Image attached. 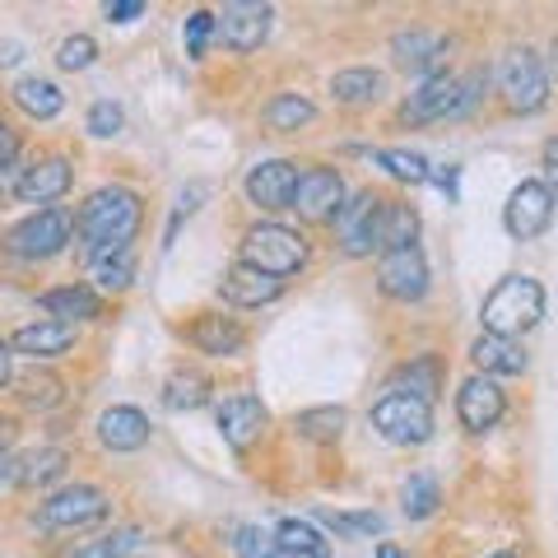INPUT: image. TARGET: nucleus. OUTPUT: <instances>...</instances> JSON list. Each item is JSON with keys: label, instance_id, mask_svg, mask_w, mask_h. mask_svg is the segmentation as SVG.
<instances>
[{"label": "nucleus", "instance_id": "obj_35", "mask_svg": "<svg viewBox=\"0 0 558 558\" xmlns=\"http://www.w3.org/2000/svg\"><path fill=\"white\" fill-rule=\"evenodd\" d=\"M414 233H418V215L410 205L387 201V223H381V252L391 247H414Z\"/></svg>", "mask_w": 558, "mask_h": 558}, {"label": "nucleus", "instance_id": "obj_27", "mask_svg": "<svg viewBox=\"0 0 558 558\" xmlns=\"http://www.w3.org/2000/svg\"><path fill=\"white\" fill-rule=\"evenodd\" d=\"M275 545L284 549V554H293V558H330V539L312 526V521H299V517H284L275 526Z\"/></svg>", "mask_w": 558, "mask_h": 558}, {"label": "nucleus", "instance_id": "obj_10", "mask_svg": "<svg viewBox=\"0 0 558 558\" xmlns=\"http://www.w3.org/2000/svg\"><path fill=\"white\" fill-rule=\"evenodd\" d=\"M377 289L396 303H418L428 293V260L418 247H391L377 260Z\"/></svg>", "mask_w": 558, "mask_h": 558}, {"label": "nucleus", "instance_id": "obj_3", "mask_svg": "<svg viewBox=\"0 0 558 558\" xmlns=\"http://www.w3.org/2000/svg\"><path fill=\"white\" fill-rule=\"evenodd\" d=\"M480 94H484V75H480V70H470V75L438 70V75H428L405 98L400 121H405V126H424V121H457V117H465L470 108H475Z\"/></svg>", "mask_w": 558, "mask_h": 558}, {"label": "nucleus", "instance_id": "obj_11", "mask_svg": "<svg viewBox=\"0 0 558 558\" xmlns=\"http://www.w3.org/2000/svg\"><path fill=\"white\" fill-rule=\"evenodd\" d=\"M502 223H508L517 242L539 238L554 223V191L545 182H521L508 196V205H502Z\"/></svg>", "mask_w": 558, "mask_h": 558}, {"label": "nucleus", "instance_id": "obj_33", "mask_svg": "<svg viewBox=\"0 0 558 558\" xmlns=\"http://www.w3.org/2000/svg\"><path fill=\"white\" fill-rule=\"evenodd\" d=\"M438 502H442V488H438V480L418 470V475H410L405 494H400V512H405L410 521H424V517L438 512Z\"/></svg>", "mask_w": 558, "mask_h": 558}, {"label": "nucleus", "instance_id": "obj_29", "mask_svg": "<svg viewBox=\"0 0 558 558\" xmlns=\"http://www.w3.org/2000/svg\"><path fill=\"white\" fill-rule=\"evenodd\" d=\"M438 387H442V368H438V359L433 354L410 359L405 368H396V377H391V391L418 396V400H428V405H433V396H438Z\"/></svg>", "mask_w": 558, "mask_h": 558}, {"label": "nucleus", "instance_id": "obj_21", "mask_svg": "<svg viewBox=\"0 0 558 558\" xmlns=\"http://www.w3.org/2000/svg\"><path fill=\"white\" fill-rule=\"evenodd\" d=\"M98 442L108 451H140L149 442V418L135 405H112L98 418Z\"/></svg>", "mask_w": 558, "mask_h": 558}, {"label": "nucleus", "instance_id": "obj_30", "mask_svg": "<svg viewBox=\"0 0 558 558\" xmlns=\"http://www.w3.org/2000/svg\"><path fill=\"white\" fill-rule=\"evenodd\" d=\"M209 400V377L196 373V368H178L168 381H163V405L172 414H182V410H201Z\"/></svg>", "mask_w": 558, "mask_h": 558}, {"label": "nucleus", "instance_id": "obj_7", "mask_svg": "<svg viewBox=\"0 0 558 558\" xmlns=\"http://www.w3.org/2000/svg\"><path fill=\"white\" fill-rule=\"evenodd\" d=\"M498 94L512 112H539L549 102L545 61H539L531 47H512L508 57L498 61Z\"/></svg>", "mask_w": 558, "mask_h": 558}, {"label": "nucleus", "instance_id": "obj_37", "mask_svg": "<svg viewBox=\"0 0 558 558\" xmlns=\"http://www.w3.org/2000/svg\"><path fill=\"white\" fill-rule=\"evenodd\" d=\"M377 163L391 172L396 182H428V163H424V154H414V149H377Z\"/></svg>", "mask_w": 558, "mask_h": 558}, {"label": "nucleus", "instance_id": "obj_45", "mask_svg": "<svg viewBox=\"0 0 558 558\" xmlns=\"http://www.w3.org/2000/svg\"><path fill=\"white\" fill-rule=\"evenodd\" d=\"M14 159H20V135H14L10 126H0V172L14 168Z\"/></svg>", "mask_w": 558, "mask_h": 558}, {"label": "nucleus", "instance_id": "obj_28", "mask_svg": "<svg viewBox=\"0 0 558 558\" xmlns=\"http://www.w3.org/2000/svg\"><path fill=\"white\" fill-rule=\"evenodd\" d=\"M381 89H387V80H381L377 70H368V65H349V70H340V75L330 80V94H336L340 102H349V108H363V102L381 98Z\"/></svg>", "mask_w": 558, "mask_h": 558}, {"label": "nucleus", "instance_id": "obj_13", "mask_svg": "<svg viewBox=\"0 0 558 558\" xmlns=\"http://www.w3.org/2000/svg\"><path fill=\"white\" fill-rule=\"evenodd\" d=\"M215 418H219L223 442H229L233 451H252V447L260 442V433H266V418H270V414H266V405H260L256 396L233 391V396H223V400H219Z\"/></svg>", "mask_w": 558, "mask_h": 558}, {"label": "nucleus", "instance_id": "obj_41", "mask_svg": "<svg viewBox=\"0 0 558 558\" xmlns=\"http://www.w3.org/2000/svg\"><path fill=\"white\" fill-rule=\"evenodd\" d=\"M98 61V43L89 38V33H75V38H65L61 51H57V65L61 70H89Z\"/></svg>", "mask_w": 558, "mask_h": 558}, {"label": "nucleus", "instance_id": "obj_9", "mask_svg": "<svg viewBox=\"0 0 558 558\" xmlns=\"http://www.w3.org/2000/svg\"><path fill=\"white\" fill-rule=\"evenodd\" d=\"M373 428L396 447H418L433 438V405L405 391H387L373 405Z\"/></svg>", "mask_w": 558, "mask_h": 558}, {"label": "nucleus", "instance_id": "obj_18", "mask_svg": "<svg viewBox=\"0 0 558 558\" xmlns=\"http://www.w3.org/2000/svg\"><path fill=\"white\" fill-rule=\"evenodd\" d=\"M75 336L80 330L75 326H65V322H51V317H43V322H28V326H20L10 336V349H20L24 359H33V363H43V359H61L70 344H75Z\"/></svg>", "mask_w": 558, "mask_h": 558}, {"label": "nucleus", "instance_id": "obj_19", "mask_svg": "<svg viewBox=\"0 0 558 558\" xmlns=\"http://www.w3.org/2000/svg\"><path fill=\"white\" fill-rule=\"evenodd\" d=\"M391 57H396L400 70H414V75L428 80V75H438V65L447 57V43L428 28H405V33L391 38Z\"/></svg>", "mask_w": 558, "mask_h": 558}, {"label": "nucleus", "instance_id": "obj_6", "mask_svg": "<svg viewBox=\"0 0 558 558\" xmlns=\"http://www.w3.org/2000/svg\"><path fill=\"white\" fill-rule=\"evenodd\" d=\"M70 229H75L70 209H61V205H43V209H33L28 219H20V223H14V229L5 233V252H10V256H20V260H47V256L65 252Z\"/></svg>", "mask_w": 558, "mask_h": 558}, {"label": "nucleus", "instance_id": "obj_20", "mask_svg": "<svg viewBox=\"0 0 558 558\" xmlns=\"http://www.w3.org/2000/svg\"><path fill=\"white\" fill-rule=\"evenodd\" d=\"M219 293L229 303H238V307H266V303H275L279 293H284V279L260 275V270H252V266H242V260H238L233 270H223Z\"/></svg>", "mask_w": 558, "mask_h": 558}, {"label": "nucleus", "instance_id": "obj_5", "mask_svg": "<svg viewBox=\"0 0 558 558\" xmlns=\"http://www.w3.org/2000/svg\"><path fill=\"white\" fill-rule=\"evenodd\" d=\"M108 512H112V498L102 494L98 484H70V488H57L33 521H38V531H47V535H70V531L98 526Z\"/></svg>", "mask_w": 558, "mask_h": 558}, {"label": "nucleus", "instance_id": "obj_4", "mask_svg": "<svg viewBox=\"0 0 558 558\" xmlns=\"http://www.w3.org/2000/svg\"><path fill=\"white\" fill-rule=\"evenodd\" d=\"M242 266L284 279L307 266V238L289 223H256V229L242 233Z\"/></svg>", "mask_w": 558, "mask_h": 558}, {"label": "nucleus", "instance_id": "obj_40", "mask_svg": "<svg viewBox=\"0 0 558 558\" xmlns=\"http://www.w3.org/2000/svg\"><path fill=\"white\" fill-rule=\"evenodd\" d=\"M209 33H215V14H209V10H191V14H186V28H182V43H186V57H191V61L205 57Z\"/></svg>", "mask_w": 558, "mask_h": 558}, {"label": "nucleus", "instance_id": "obj_48", "mask_svg": "<svg viewBox=\"0 0 558 558\" xmlns=\"http://www.w3.org/2000/svg\"><path fill=\"white\" fill-rule=\"evenodd\" d=\"M10 480H14V457L0 447V484H10Z\"/></svg>", "mask_w": 558, "mask_h": 558}, {"label": "nucleus", "instance_id": "obj_16", "mask_svg": "<svg viewBox=\"0 0 558 558\" xmlns=\"http://www.w3.org/2000/svg\"><path fill=\"white\" fill-rule=\"evenodd\" d=\"M502 410H508V400H502V387L494 377H470L461 381V391H457V418L470 428V433H488L502 418Z\"/></svg>", "mask_w": 558, "mask_h": 558}, {"label": "nucleus", "instance_id": "obj_22", "mask_svg": "<svg viewBox=\"0 0 558 558\" xmlns=\"http://www.w3.org/2000/svg\"><path fill=\"white\" fill-rule=\"evenodd\" d=\"M470 359H475L480 377H521L526 373V349L517 340H502V336H480L470 344Z\"/></svg>", "mask_w": 558, "mask_h": 558}, {"label": "nucleus", "instance_id": "obj_44", "mask_svg": "<svg viewBox=\"0 0 558 558\" xmlns=\"http://www.w3.org/2000/svg\"><path fill=\"white\" fill-rule=\"evenodd\" d=\"M102 14H108L112 24H131V20H140V14H145V0H108V5H102Z\"/></svg>", "mask_w": 558, "mask_h": 558}, {"label": "nucleus", "instance_id": "obj_39", "mask_svg": "<svg viewBox=\"0 0 558 558\" xmlns=\"http://www.w3.org/2000/svg\"><path fill=\"white\" fill-rule=\"evenodd\" d=\"M322 521L336 535H381V526H387L377 512H322Z\"/></svg>", "mask_w": 558, "mask_h": 558}, {"label": "nucleus", "instance_id": "obj_12", "mask_svg": "<svg viewBox=\"0 0 558 558\" xmlns=\"http://www.w3.org/2000/svg\"><path fill=\"white\" fill-rule=\"evenodd\" d=\"M270 20H275V10L260 5V0H233V5H223L215 14V33L233 51H256L270 38Z\"/></svg>", "mask_w": 558, "mask_h": 558}, {"label": "nucleus", "instance_id": "obj_31", "mask_svg": "<svg viewBox=\"0 0 558 558\" xmlns=\"http://www.w3.org/2000/svg\"><path fill=\"white\" fill-rule=\"evenodd\" d=\"M266 126L270 131H279V135H289V131H299V126H307L312 117H317V108H312V98H303V94H275L270 102H266Z\"/></svg>", "mask_w": 558, "mask_h": 558}, {"label": "nucleus", "instance_id": "obj_24", "mask_svg": "<svg viewBox=\"0 0 558 558\" xmlns=\"http://www.w3.org/2000/svg\"><path fill=\"white\" fill-rule=\"evenodd\" d=\"M38 307L47 312L51 322L75 326V322H89V317H98V293H94L89 284H61V289H47V293H38Z\"/></svg>", "mask_w": 558, "mask_h": 558}, {"label": "nucleus", "instance_id": "obj_34", "mask_svg": "<svg viewBox=\"0 0 558 558\" xmlns=\"http://www.w3.org/2000/svg\"><path fill=\"white\" fill-rule=\"evenodd\" d=\"M293 428L303 433L307 442H336L344 433V410L340 405H317V410H303L293 418Z\"/></svg>", "mask_w": 558, "mask_h": 558}, {"label": "nucleus", "instance_id": "obj_8", "mask_svg": "<svg viewBox=\"0 0 558 558\" xmlns=\"http://www.w3.org/2000/svg\"><path fill=\"white\" fill-rule=\"evenodd\" d=\"M336 223V238H340V252L344 256H373L381 247V223H387V201L377 191H359L340 205V215L330 219Z\"/></svg>", "mask_w": 558, "mask_h": 558}, {"label": "nucleus", "instance_id": "obj_17", "mask_svg": "<svg viewBox=\"0 0 558 558\" xmlns=\"http://www.w3.org/2000/svg\"><path fill=\"white\" fill-rule=\"evenodd\" d=\"M186 340L209 359H233V354H242V344H247V330L233 317H223V312H201V317L191 322Z\"/></svg>", "mask_w": 558, "mask_h": 558}, {"label": "nucleus", "instance_id": "obj_50", "mask_svg": "<svg viewBox=\"0 0 558 558\" xmlns=\"http://www.w3.org/2000/svg\"><path fill=\"white\" fill-rule=\"evenodd\" d=\"M488 558H517V554H508V549H502V554H488Z\"/></svg>", "mask_w": 558, "mask_h": 558}, {"label": "nucleus", "instance_id": "obj_38", "mask_svg": "<svg viewBox=\"0 0 558 558\" xmlns=\"http://www.w3.org/2000/svg\"><path fill=\"white\" fill-rule=\"evenodd\" d=\"M140 545V531L135 526H121L112 535H102V539H89V545H80L70 558H131V549Z\"/></svg>", "mask_w": 558, "mask_h": 558}, {"label": "nucleus", "instance_id": "obj_46", "mask_svg": "<svg viewBox=\"0 0 558 558\" xmlns=\"http://www.w3.org/2000/svg\"><path fill=\"white\" fill-rule=\"evenodd\" d=\"M545 172H549V191H558V135L549 140V145H545Z\"/></svg>", "mask_w": 558, "mask_h": 558}, {"label": "nucleus", "instance_id": "obj_1", "mask_svg": "<svg viewBox=\"0 0 558 558\" xmlns=\"http://www.w3.org/2000/svg\"><path fill=\"white\" fill-rule=\"evenodd\" d=\"M140 223H145V201H140L131 186H98L94 196L80 205L70 242H75V252L94 266L98 256L126 252L140 233Z\"/></svg>", "mask_w": 558, "mask_h": 558}, {"label": "nucleus", "instance_id": "obj_42", "mask_svg": "<svg viewBox=\"0 0 558 558\" xmlns=\"http://www.w3.org/2000/svg\"><path fill=\"white\" fill-rule=\"evenodd\" d=\"M233 549H238L242 558H293V554L279 549L270 535H260L256 526H238V535H233Z\"/></svg>", "mask_w": 558, "mask_h": 558}, {"label": "nucleus", "instance_id": "obj_2", "mask_svg": "<svg viewBox=\"0 0 558 558\" xmlns=\"http://www.w3.org/2000/svg\"><path fill=\"white\" fill-rule=\"evenodd\" d=\"M539 317H545V289H539V279H531V275L498 279V284L484 293V303H480L484 336L517 340V336H526V330H535Z\"/></svg>", "mask_w": 558, "mask_h": 558}, {"label": "nucleus", "instance_id": "obj_25", "mask_svg": "<svg viewBox=\"0 0 558 558\" xmlns=\"http://www.w3.org/2000/svg\"><path fill=\"white\" fill-rule=\"evenodd\" d=\"M10 98H14V108H20L24 117H33V121H51V117H61V108H65V94L43 75L20 80L10 89Z\"/></svg>", "mask_w": 558, "mask_h": 558}, {"label": "nucleus", "instance_id": "obj_47", "mask_svg": "<svg viewBox=\"0 0 558 558\" xmlns=\"http://www.w3.org/2000/svg\"><path fill=\"white\" fill-rule=\"evenodd\" d=\"M10 340H0V387H10Z\"/></svg>", "mask_w": 558, "mask_h": 558}, {"label": "nucleus", "instance_id": "obj_15", "mask_svg": "<svg viewBox=\"0 0 558 558\" xmlns=\"http://www.w3.org/2000/svg\"><path fill=\"white\" fill-rule=\"evenodd\" d=\"M344 205V178L336 168H307L299 172V191H293V209L303 219H336Z\"/></svg>", "mask_w": 558, "mask_h": 558}, {"label": "nucleus", "instance_id": "obj_14", "mask_svg": "<svg viewBox=\"0 0 558 558\" xmlns=\"http://www.w3.org/2000/svg\"><path fill=\"white\" fill-rule=\"evenodd\" d=\"M293 191H299V163L289 159H266L247 172V201L270 209V215L293 209Z\"/></svg>", "mask_w": 558, "mask_h": 558}, {"label": "nucleus", "instance_id": "obj_36", "mask_svg": "<svg viewBox=\"0 0 558 558\" xmlns=\"http://www.w3.org/2000/svg\"><path fill=\"white\" fill-rule=\"evenodd\" d=\"M20 400L33 410H57L65 400V387H61V377H51V373H28V377H20Z\"/></svg>", "mask_w": 558, "mask_h": 558}, {"label": "nucleus", "instance_id": "obj_32", "mask_svg": "<svg viewBox=\"0 0 558 558\" xmlns=\"http://www.w3.org/2000/svg\"><path fill=\"white\" fill-rule=\"evenodd\" d=\"M131 279H135V252L131 247L94 260V293H121V289H131Z\"/></svg>", "mask_w": 558, "mask_h": 558}, {"label": "nucleus", "instance_id": "obj_43", "mask_svg": "<svg viewBox=\"0 0 558 558\" xmlns=\"http://www.w3.org/2000/svg\"><path fill=\"white\" fill-rule=\"evenodd\" d=\"M84 126H89V135H117L121 126H126V112H121L112 98H98L89 108V121H84Z\"/></svg>", "mask_w": 558, "mask_h": 558}, {"label": "nucleus", "instance_id": "obj_23", "mask_svg": "<svg viewBox=\"0 0 558 558\" xmlns=\"http://www.w3.org/2000/svg\"><path fill=\"white\" fill-rule=\"evenodd\" d=\"M20 201L28 205H51V201H61L65 191H70V163L65 159H43V163H33L24 168V178H20Z\"/></svg>", "mask_w": 558, "mask_h": 558}, {"label": "nucleus", "instance_id": "obj_26", "mask_svg": "<svg viewBox=\"0 0 558 558\" xmlns=\"http://www.w3.org/2000/svg\"><path fill=\"white\" fill-rule=\"evenodd\" d=\"M65 465H70V457L61 447H33L24 461H14V484L47 488V484H57L65 475Z\"/></svg>", "mask_w": 558, "mask_h": 558}, {"label": "nucleus", "instance_id": "obj_49", "mask_svg": "<svg viewBox=\"0 0 558 558\" xmlns=\"http://www.w3.org/2000/svg\"><path fill=\"white\" fill-rule=\"evenodd\" d=\"M377 558H405V554H400L396 545H377Z\"/></svg>", "mask_w": 558, "mask_h": 558}]
</instances>
